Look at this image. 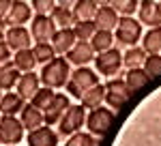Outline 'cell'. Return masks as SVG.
I'll return each instance as SVG.
<instances>
[{
	"label": "cell",
	"instance_id": "obj_21",
	"mask_svg": "<svg viewBox=\"0 0 161 146\" xmlns=\"http://www.w3.org/2000/svg\"><path fill=\"white\" fill-rule=\"evenodd\" d=\"M26 101L17 93H2V99H0V114L2 116H15L24 110Z\"/></svg>",
	"mask_w": 161,
	"mask_h": 146
},
{
	"label": "cell",
	"instance_id": "obj_33",
	"mask_svg": "<svg viewBox=\"0 0 161 146\" xmlns=\"http://www.w3.org/2000/svg\"><path fill=\"white\" fill-rule=\"evenodd\" d=\"M110 7L116 11V15H123V17H131L133 11L140 7L137 0H112Z\"/></svg>",
	"mask_w": 161,
	"mask_h": 146
},
{
	"label": "cell",
	"instance_id": "obj_15",
	"mask_svg": "<svg viewBox=\"0 0 161 146\" xmlns=\"http://www.w3.org/2000/svg\"><path fill=\"white\" fill-rule=\"evenodd\" d=\"M140 24H146L148 28H161V7H159V2H153V0L140 2Z\"/></svg>",
	"mask_w": 161,
	"mask_h": 146
},
{
	"label": "cell",
	"instance_id": "obj_8",
	"mask_svg": "<svg viewBox=\"0 0 161 146\" xmlns=\"http://www.w3.org/2000/svg\"><path fill=\"white\" fill-rule=\"evenodd\" d=\"M56 35V26L45 15H35L30 20V36L35 43H50Z\"/></svg>",
	"mask_w": 161,
	"mask_h": 146
},
{
	"label": "cell",
	"instance_id": "obj_41",
	"mask_svg": "<svg viewBox=\"0 0 161 146\" xmlns=\"http://www.w3.org/2000/svg\"><path fill=\"white\" fill-rule=\"evenodd\" d=\"M159 7H161V2H159Z\"/></svg>",
	"mask_w": 161,
	"mask_h": 146
},
{
	"label": "cell",
	"instance_id": "obj_25",
	"mask_svg": "<svg viewBox=\"0 0 161 146\" xmlns=\"http://www.w3.org/2000/svg\"><path fill=\"white\" fill-rule=\"evenodd\" d=\"M13 67L19 73H32V69L37 67L35 56H32V49H22V52H15L13 54Z\"/></svg>",
	"mask_w": 161,
	"mask_h": 146
},
{
	"label": "cell",
	"instance_id": "obj_4",
	"mask_svg": "<svg viewBox=\"0 0 161 146\" xmlns=\"http://www.w3.org/2000/svg\"><path fill=\"white\" fill-rule=\"evenodd\" d=\"M86 122V110L82 108V105H69V110L64 112V116L60 118L58 122V135H71L77 133L80 129H82V125Z\"/></svg>",
	"mask_w": 161,
	"mask_h": 146
},
{
	"label": "cell",
	"instance_id": "obj_9",
	"mask_svg": "<svg viewBox=\"0 0 161 146\" xmlns=\"http://www.w3.org/2000/svg\"><path fill=\"white\" fill-rule=\"evenodd\" d=\"M95 65H97V71L101 75H108V77H114L116 73L120 71V67H123V54L118 52V49H108V52H103L99 54L97 58H95Z\"/></svg>",
	"mask_w": 161,
	"mask_h": 146
},
{
	"label": "cell",
	"instance_id": "obj_27",
	"mask_svg": "<svg viewBox=\"0 0 161 146\" xmlns=\"http://www.w3.org/2000/svg\"><path fill=\"white\" fill-rule=\"evenodd\" d=\"M146 60V52L142 48H129L123 54V65L131 71V69H142V65Z\"/></svg>",
	"mask_w": 161,
	"mask_h": 146
},
{
	"label": "cell",
	"instance_id": "obj_13",
	"mask_svg": "<svg viewBox=\"0 0 161 146\" xmlns=\"http://www.w3.org/2000/svg\"><path fill=\"white\" fill-rule=\"evenodd\" d=\"M118 15L116 11L110 7V2H101L99 9H97V15L92 20V24L97 26V30H103V32H112L116 26H118Z\"/></svg>",
	"mask_w": 161,
	"mask_h": 146
},
{
	"label": "cell",
	"instance_id": "obj_6",
	"mask_svg": "<svg viewBox=\"0 0 161 146\" xmlns=\"http://www.w3.org/2000/svg\"><path fill=\"white\" fill-rule=\"evenodd\" d=\"M142 36V24L136 22L133 17H120L118 26H116V39L120 45L127 48H136V43Z\"/></svg>",
	"mask_w": 161,
	"mask_h": 146
},
{
	"label": "cell",
	"instance_id": "obj_20",
	"mask_svg": "<svg viewBox=\"0 0 161 146\" xmlns=\"http://www.w3.org/2000/svg\"><path fill=\"white\" fill-rule=\"evenodd\" d=\"M99 4L101 2H95V0H77L73 7H71L75 24H77V22H92L95 15H97Z\"/></svg>",
	"mask_w": 161,
	"mask_h": 146
},
{
	"label": "cell",
	"instance_id": "obj_31",
	"mask_svg": "<svg viewBox=\"0 0 161 146\" xmlns=\"http://www.w3.org/2000/svg\"><path fill=\"white\" fill-rule=\"evenodd\" d=\"M73 35L77 41H82V43H90V39L95 36V32H97V26L92 24V22H77V24H73Z\"/></svg>",
	"mask_w": 161,
	"mask_h": 146
},
{
	"label": "cell",
	"instance_id": "obj_7",
	"mask_svg": "<svg viewBox=\"0 0 161 146\" xmlns=\"http://www.w3.org/2000/svg\"><path fill=\"white\" fill-rule=\"evenodd\" d=\"M24 127L19 118L15 116H2L0 121V144L2 146H15L24 140Z\"/></svg>",
	"mask_w": 161,
	"mask_h": 146
},
{
	"label": "cell",
	"instance_id": "obj_3",
	"mask_svg": "<svg viewBox=\"0 0 161 146\" xmlns=\"http://www.w3.org/2000/svg\"><path fill=\"white\" fill-rule=\"evenodd\" d=\"M114 121H116V114H114L110 108H97V110H92V112L86 116L88 133L92 135V138H101V135H105L112 129Z\"/></svg>",
	"mask_w": 161,
	"mask_h": 146
},
{
	"label": "cell",
	"instance_id": "obj_26",
	"mask_svg": "<svg viewBox=\"0 0 161 146\" xmlns=\"http://www.w3.org/2000/svg\"><path fill=\"white\" fill-rule=\"evenodd\" d=\"M142 49L146 52V56H157L161 52V28H150L144 35Z\"/></svg>",
	"mask_w": 161,
	"mask_h": 146
},
{
	"label": "cell",
	"instance_id": "obj_10",
	"mask_svg": "<svg viewBox=\"0 0 161 146\" xmlns=\"http://www.w3.org/2000/svg\"><path fill=\"white\" fill-rule=\"evenodd\" d=\"M69 105H71V103H69V97L62 95V93H56L54 99H52V103L45 108V112H43V125H47V127L58 125L60 118L64 116V112L69 110Z\"/></svg>",
	"mask_w": 161,
	"mask_h": 146
},
{
	"label": "cell",
	"instance_id": "obj_24",
	"mask_svg": "<svg viewBox=\"0 0 161 146\" xmlns=\"http://www.w3.org/2000/svg\"><path fill=\"white\" fill-rule=\"evenodd\" d=\"M125 86L129 88V93L133 95V93H137V90H142V88H146L148 86V75L142 71V69H131V71H127V75H125Z\"/></svg>",
	"mask_w": 161,
	"mask_h": 146
},
{
	"label": "cell",
	"instance_id": "obj_23",
	"mask_svg": "<svg viewBox=\"0 0 161 146\" xmlns=\"http://www.w3.org/2000/svg\"><path fill=\"white\" fill-rule=\"evenodd\" d=\"M19 75L22 73L13 67V62L2 65L0 67V90L2 93H11L13 88H15V84H17V80H19Z\"/></svg>",
	"mask_w": 161,
	"mask_h": 146
},
{
	"label": "cell",
	"instance_id": "obj_29",
	"mask_svg": "<svg viewBox=\"0 0 161 146\" xmlns=\"http://www.w3.org/2000/svg\"><path fill=\"white\" fill-rule=\"evenodd\" d=\"M82 108L84 110H97L101 108V101H103V86H95V88H90L86 95H82Z\"/></svg>",
	"mask_w": 161,
	"mask_h": 146
},
{
	"label": "cell",
	"instance_id": "obj_12",
	"mask_svg": "<svg viewBox=\"0 0 161 146\" xmlns=\"http://www.w3.org/2000/svg\"><path fill=\"white\" fill-rule=\"evenodd\" d=\"M35 17V13L30 9V4L24 2V0H13L11 9H9V15H7V26L9 28H15V26H24L28 24L30 20Z\"/></svg>",
	"mask_w": 161,
	"mask_h": 146
},
{
	"label": "cell",
	"instance_id": "obj_5",
	"mask_svg": "<svg viewBox=\"0 0 161 146\" xmlns=\"http://www.w3.org/2000/svg\"><path fill=\"white\" fill-rule=\"evenodd\" d=\"M129 99H131V93L125 86L123 80H110L108 84L103 86V101H108L112 112L114 110H120Z\"/></svg>",
	"mask_w": 161,
	"mask_h": 146
},
{
	"label": "cell",
	"instance_id": "obj_18",
	"mask_svg": "<svg viewBox=\"0 0 161 146\" xmlns=\"http://www.w3.org/2000/svg\"><path fill=\"white\" fill-rule=\"evenodd\" d=\"M92 58H95V52L90 48V43H82V41H77L73 48H71V52L67 54V62L69 65H75L77 69L80 67H86Z\"/></svg>",
	"mask_w": 161,
	"mask_h": 146
},
{
	"label": "cell",
	"instance_id": "obj_40",
	"mask_svg": "<svg viewBox=\"0 0 161 146\" xmlns=\"http://www.w3.org/2000/svg\"><path fill=\"white\" fill-rule=\"evenodd\" d=\"M0 121H2V114H0Z\"/></svg>",
	"mask_w": 161,
	"mask_h": 146
},
{
	"label": "cell",
	"instance_id": "obj_39",
	"mask_svg": "<svg viewBox=\"0 0 161 146\" xmlns=\"http://www.w3.org/2000/svg\"><path fill=\"white\" fill-rule=\"evenodd\" d=\"M0 99H2V90H0Z\"/></svg>",
	"mask_w": 161,
	"mask_h": 146
},
{
	"label": "cell",
	"instance_id": "obj_16",
	"mask_svg": "<svg viewBox=\"0 0 161 146\" xmlns=\"http://www.w3.org/2000/svg\"><path fill=\"white\" fill-rule=\"evenodd\" d=\"M26 142H28V146H58V133L45 125L35 131H28Z\"/></svg>",
	"mask_w": 161,
	"mask_h": 146
},
{
	"label": "cell",
	"instance_id": "obj_37",
	"mask_svg": "<svg viewBox=\"0 0 161 146\" xmlns=\"http://www.w3.org/2000/svg\"><path fill=\"white\" fill-rule=\"evenodd\" d=\"M7 62H11V49L4 41V32H0V67Z\"/></svg>",
	"mask_w": 161,
	"mask_h": 146
},
{
	"label": "cell",
	"instance_id": "obj_2",
	"mask_svg": "<svg viewBox=\"0 0 161 146\" xmlns=\"http://www.w3.org/2000/svg\"><path fill=\"white\" fill-rule=\"evenodd\" d=\"M95 86H99V75L92 69H88V67H80V69H75L71 73V77L67 82V93H71L73 97L80 99Z\"/></svg>",
	"mask_w": 161,
	"mask_h": 146
},
{
	"label": "cell",
	"instance_id": "obj_14",
	"mask_svg": "<svg viewBox=\"0 0 161 146\" xmlns=\"http://www.w3.org/2000/svg\"><path fill=\"white\" fill-rule=\"evenodd\" d=\"M39 88H41V80H39V75H35V73H22L19 80H17V84H15V93L24 99V101L30 103L32 97L39 93Z\"/></svg>",
	"mask_w": 161,
	"mask_h": 146
},
{
	"label": "cell",
	"instance_id": "obj_17",
	"mask_svg": "<svg viewBox=\"0 0 161 146\" xmlns=\"http://www.w3.org/2000/svg\"><path fill=\"white\" fill-rule=\"evenodd\" d=\"M75 43H77V39H75V35H73V30H71V28L56 30L54 39L50 41V45H52V49H54V54H56V56H58V54H60V56H67Z\"/></svg>",
	"mask_w": 161,
	"mask_h": 146
},
{
	"label": "cell",
	"instance_id": "obj_30",
	"mask_svg": "<svg viewBox=\"0 0 161 146\" xmlns=\"http://www.w3.org/2000/svg\"><path fill=\"white\" fill-rule=\"evenodd\" d=\"M30 49H32V56H35L37 65H47V62H52L56 58V54H54L50 43H35Z\"/></svg>",
	"mask_w": 161,
	"mask_h": 146
},
{
	"label": "cell",
	"instance_id": "obj_32",
	"mask_svg": "<svg viewBox=\"0 0 161 146\" xmlns=\"http://www.w3.org/2000/svg\"><path fill=\"white\" fill-rule=\"evenodd\" d=\"M54 90H50V88H45V86H41L39 88V93L32 97V101H30V105L32 108H37L39 112H45V108L52 103V99H54Z\"/></svg>",
	"mask_w": 161,
	"mask_h": 146
},
{
	"label": "cell",
	"instance_id": "obj_19",
	"mask_svg": "<svg viewBox=\"0 0 161 146\" xmlns=\"http://www.w3.org/2000/svg\"><path fill=\"white\" fill-rule=\"evenodd\" d=\"M50 20L54 22L56 30H64V28H73L75 20H73V11L69 7V2H56L54 11H52Z\"/></svg>",
	"mask_w": 161,
	"mask_h": 146
},
{
	"label": "cell",
	"instance_id": "obj_36",
	"mask_svg": "<svg viewBox=\"0 0 161 146\" xmlns=\"http://www.w3.org/2000/svg\"><path fill=\"white\" fill-rule=\"evenodd\" d=\"M54 7H56L54 0H32V2H30L32 13H35V15H45V17H50V15H52Z\"/></svg>",
	"mask_w": 161,
	"mask_h": 146
},
{
	"label": "cell",
	"instance_id": "obj_28",
	"mask_svg": "<svg viewBox=\"0 0 161 146\" xmlns=\"http://www.w3.org/2000/svg\"><path fill=\"white\" fill-rule=\"evenodd\" d=\"M112 43H114L112 32H103V30H97L95 36L90 39V48H92L95 54H103V52L112 49Z\"/></svg>",
	"mask_w": 161,
	"mask_h": 146
},
{
	"label": "cell",
	"instance_id": "obj_42",
	"mask_svg": "<svg viewBox=\"0 0 161 146\" xmlns=\"http://www.w3.org/2000/svg\"><path fill=\"white\" fill-rule=\"evenodd\" d=\"M159 56H161V54H159Z\"/></svg>",
	"mask_w": 161,
	"mask_h": 146
},
{
	"label": "cell",
	"instance_id": "obj_22",
	"mask_svg": "<svg viewBox=\"0 0 161 146\" xmlns=\"http://www.w3.org/2000/svg\"><path fill=\"white\" fill-rule=\"evenodd\" d=\"M19 122L22 127L28 131H35L39 127H43V112H39L37 108H32L30 103H26L24 110L19 112Z\"/></svg>",
	"mask_w": 161,
	"mask_h": 146
},
{
	"label": "cell",
	"instance_id": "obj_38",
	"mask_svg": "<svg viewBox=\"0 0 161 146\" xmlns=\"http://www.w3.org/2000/svg\"><path fill=\"white\" fill-rule=\"evenodd\" d=\"M11 4H13V0H0V22H4V20H7Z\"/></svg>",
	"mask_w": 161,
	"mask_h": 146
},
{
	"label": "cell",
	"instance_id": "obj_11",
	"mask_svg": "<svg viewBox=\"0 0 161 146\" xmlns=\"http://www.w3.org/2000/svg\"><path fill=\"white\" fill-rule=\"evenodd\" d=\"M4 41H7L9 49L15 54V52H22V49H30L32 36H30V30L26 26H15V28H7Z\"/></svg>",
	"mask_w": 161,
	"mask_h": 146
},
{
	"label": "cell",
	"instance_id": "obj_1",
	"mask_svg": "<svg viewBox=\"0 0 161 146\" xmlns=\"http://www.w3.org/2000/svg\"><path fill=\"white\" fill-rule=\"evenodd\" d=\"M69 77H71V65L67 62V58H58V56L52 62L43 65L41 75H39L41 84L45 86V88H50V90H56V88L67 86Z\"/></svg>",
	"mask_w": 161,
	"mask_h": 146
},
{
	"label": "cell",
	"instance_id": "obj_35",
	"mask_svg": "<svg viewBox=\"0 0 161 146\" xmlns=\"http://www.w3.org/2000/svg\"><path fill=\"white\" fill-rule=\"evenodd\" d=\"M142 71L148 75V80L159 77L161 75V56L159 54H157V56H146V60L142 65Z\"/></svg>",
	"mask_w": 161,
	"mask_h": 146
},
{
	"label": "cell",
	"instance_id": "obj_34",
	"mask_svg": "<svg viewBox=\"0 0 161 146\" xmlns=\"http://www.w3.org/2000/svg\"><path fill=\"white\" fill-rule=\"evenodd\" d=\"M64 146H99V140L92 138L90 133L77 131V133H73L67 142H64Z\"/></svg>",
	"mask_w": 161,
	"mask_h": 146
}]
</instances>
